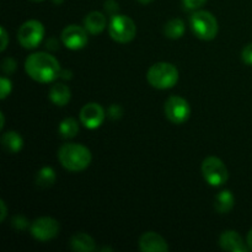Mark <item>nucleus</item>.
Instances as JSON below:
<instances>
[{
  "label": "nucleus",
  "mask_w": 252,
  "mask_h": 252,
  "mask_svg": "<svg viewBox=\"0 0 252 252\" xmlns=\"http://www.w3.org/2000/svg\"><path fill=\"white\" fill-rule=\"evenodd\" d=\"M79 132V125L74 118H65L59 125V134L64 139L74 138Z\"/></svg>",
  "instance_id": "obj_21"
},
{
  "label": "nucleus",
  "mask_w": 252,
  "mask_h": 252,
  "mask_svg": "<svg viewBox=\"0 0 252 252\" xmlns=\"http://www.w3.org/2000/svg\"><path fill=\"white\" fill-rule=\"evenodd\" d=\"M56 171H54L52 167H42L38 172H37L36 176V184L37 186L41 187V189H48V187L53 186V184L56 182Z\"/></svg>",
  "instance_id": "obj_20"
},
{
  "label": "nucleus",
  "mask_w": 252,
  "mask_h": 252,
  "mask_svg": "<svg viewBox=\"0 0 252 252\" xmlns=\"http://www.w3.org/2000/svg\"><path fill=\"white\" fill-rule=\"evenodd\" d=\"M63 1H64V0H53L54 4H62Z\"/></svg>",
  "instance_id": "obj_34"
},
{
  "label": "nucleus",
  "mask_w": 252,
  "mask_h": 252,
  "mask_svg": "<svg viewBox=\"0 0 252 252\" xmlns=\"http://www.w3.org/2000/svg\"><path fill=\"white\" fill-rule=\"evenodd\" d=\"M70 248L76 252H93L96 250V243L85 233H76L70 239Z\"/></svg>",
  "instance_id": "obj_15"
},
{
  "label": "nucleus",
  "mask_w": 252,
  "mask_h": 252,
  "mask_svg": "<svg viewBox=\"0 0 252 252\" xmlns=\"http://www.w3.org/2000/svg\"><path fill=\"white\" fill-rule=\"evenodd\" d=\"M0 38H1V47H0V51L4 52L7 47V42H9V37H7L6 31H5L4 27L0 29Z\"/></svg>",
  "instance_id": "obj_28"
},
{
  "label": "nucleus",
  "mask_w": 252,
  "mask_h": 252,
  "mask_svg": "<svg viewBox=\"0 0 252 252\" xmlns=\"http://www.w3.org/2000/svg\"><path fill=\"white\" fill-rule=\"evenodd\" d=\"M70 89L64 84H56L49 90V98L57 106H65L70 101Z\"/></svg>",
  "instance_id": "obj_16"
},
{
  "label": "nucleus",
  "mask_w": 252,
  "mask_h": 252,
  "mask_svg": "<svg viewBox=\"0 0 252 252\" xmlns=\"http://www.w3.org/2000/svg\"><path fill=\"white\" fill-rule=\"evenodd\" d=\"M139 248L143 252H166L169 246L165 239L154 231L144 233L139 239Z\"/></svg>",
  "instance_id": "obj_12"
},
{
  "label": "nucleus",
  "mask_w": 252,
  "mask_h": 252,
  "mask_svg": "<svg viewBox=\"0 0 252 252\" xmlns=\"http://www.w3.org/2000/svg\"><path fill=\"white\" fill-rule=\"evenodd\" d=\"M44 36V27L37 20H30L22 24L17 32L20 44L26 49H33L39 46Z\"/></svg>",
  "instance_id": "obj_7"
},
{
  "label": "nucleus",
  "mask_w": 252,
  "mask_h": 252,
  "mask_svg": "<svg viewBox=\"0 0 252 252\" xmlns=\"http://www.w3.org/2000/svg\"><path fill=\"white\" fill-rule=\"evenodd\" d=\"M108 32L112 39L118 43H128L137 33L134 21L126 15H113L108 25Z\"/></svg>",
  "instance_id": "obj_5"
},
{
  "label": "nucleus",
  "mask_w": 252,
  "mask_h": 252,
  "mask_svg": "<svg viewBox=\"0 0 252 252\" xmlns=\"http://www.w3.org/2000/svg\"><path fill=\"white\" fill-rule=\"evenodd\" d=\"M0 117H1V125H0V129H2V127H4V113H0Z\"/></svg>",
  "instance_id": "obj_32"
},
{
  "label": "nucleus",
  "mask_w": 252,
  "mask_h": 252,
  "mask_svg": "<svg viewBox=\"0 0 252 252\" xmlns=\"http://www.w3.org/2000/svg\"><path fill=\"white\" fill-rule=\"evenodd\" d=\"M80 121L88 129H96L105 121V111L98 103H86L80 111Z\"/></svg>",
  "instance_id": "obj_11"
},
{
  "label": "nucleus",
  "mask_w": 252,
  "mask_h": 252,
  "mask_svg": "<svg viewBox=\"0 0 252 252\" xmlns=\"http://www.w3.org/2000/svg\"><path fill=\"white\" fill-rule=\"evenodd\" d=\"M11 89H12V84L9 79L7 78L0 79V98H1V100H5V98L10 95Z\"/></svg>",
  "instance_id": "obj_22"
},
{
  "label": "nucleus",
  "mask_w": 252,
  "mask_h": 252,
  "mask_svg": "<svg viewBox=\"0 0 252 252\" xmlns=\"http://www.w3.org/2000/svg\"><path fill=\"white\" fill-rule=\"evenodd\" d=\"M106 24H107V20H106L105 15L98 11L90 12L84 19V26H85L86 31L91 34L101 33L105 30Z\"/></svg>",
  "instance_id": "obj_14"
},
{
  "label": "nucleus",
  "mask_w": 252,
  "mask_h": 252,
  "mask_svg": "<svg viewBox=\"0 0 252 252\" xmlns=\"http://www.w3.org/2000/svg\"><path fill=\"white\" fill-rule=\"evenodd\" d=\"M88 31L78 25H69L62 32V42L66 48L78 51L88 44Z\"/></svg>",
  "instance_id": "obj_10"
},
{
  "label": "nucleus",
  "mask_w": 252,
  "mask_h": 252,
  "mask_svg": "<svg viewBox=\"0 0 252 252\" xmlns=\"http://www.w3.org/2000/svg\"><path fill=\"white\" fill-rule=\"evenodd\" d=\"M32 236L39 241H48L56 238L59 233V223L51 217L36 219L30 226Z\"/></svg>",
  "instance_id": "obj_9"
},
{
  "label": "nucleus",
  "mask_w": 252,
  "mask_h": 252,
  "mask_svg": "<svg viewBox=\"0 0 252 252\" xmlns=\"http://www.w3.org/2000/svg\"><path fill=\"white\" fill-rule=\"evenodd\" d=\"M182 1H184L185 7L187 10H196L198 7L203 6L207 0H182Z\"/></svg>",
  "instance_id": "obj_24"
},
{
  "label": "nucleus",
  "mask_w": 252,
  "mask_h": 252,
  "mask_svg": "<svg viewBox=\"0 0 252 252\" xmlns=\"http://www.w3.org/2000/svg\"><path fill=\"white\" fill-rule=\"evenodd\" d=\"M165 115L170 122L175 125H181L189 118L191 108L185 98L180 96H171L165 102Z\"/></svg>",
  "instance_id": "obj_8"
},
{
  "label": "nucleus",
  "mask_w": 252,
  "mask_h": 252,
  "mask_svg": "<svg viewBox=\"0 0 252 252\" xmlns=\"http://www.w3.org/2000/svg\"><path fill=\"white\" fill-rule=\"evenodd\" d=\"M202 174H203L204 180L213 187L221 186L229 179L228 169L224 162L216 157H209L203 160Z\"/></svg>",
  "instance_id": "obj_6"
},
{
  "label": "nucleus",
  "mask_w": 252,
  "mask_h": 252,
  "mask_svg": "<svg viewBox=\"0 0 252 252\" xmlns=\"http://www.w3.org/2000/svg\"><path fill=\"white\" fill-rule=\"evenodd\" d=\"M191 29L198 38L211 41L218 34V21L208 11H196L191 16Z\"/></svg>",
  "instance_id": "obj_4"
},
{
  "label": "nucleus",
  "mask_w": 252,
  "mask_h": 252,
  "mask_svg": "<svg viewBox=\"0 0 252 252\" xmlns=\"http://www.w3.org/2000/svg\"><path fill=\"white\" fill-rule=\"evenodd\" d=\"M58 159L66 170L79 172L89 167L93 160L91 152L78 143H68L62 145L58 152Z\"/></svg>",
  "instance_id": "obj_2"
},
{
  "label": "nucleus",
  "mask_w": 252,
  "mask_h": 252,
  "mask_svg": "<svg viewBox=\"0 0 252 252\" xmlns=\"http://www.w3.org/2000/svg\"><path fill=\"white\" fill-rule=\"evenodd\" d=\"M219 245L223 250L231 252H246L249 248L243 238L234 230H226L219 238Z\"/></svg>",
  "instance_id": "obj_13"
},
{
  "label": "nucleus",
  "mask_w": 252,
  "mask_h": 252,
  "mask_svg": "<svg viewBox=\"0 0 252 252\" xmlns=\"http://www.w3.org/2000/svg\"><path fill=\"white\" fill-rule=\"evenodd\" d=\"M1 144L6 152L16 154L24 147V139H22V137L19 133L14 132V130H9V132L2 134Z\"/></svg>",
  "instance_id": "obj_17"
},
{
  "label": "nucleus",
  "mask_w": 252,
  "mask_h": 252,
  "mask_svg": "<svg viewBox=\"0 0 252 252\" xmlns=\"http://www.w3.org/2000/svg\"><path fill=\"white\" fill-rule=\"evenodd\" d=\"M105 9L106 11L110 12V14H115L116 11H118V4L115 0H107L105 2Z\"/></svg>",
  "instance_id": "obj_29"
},
{
  "label": "nucleus",
  "mask_w": 252,
  "mask_h": 252,
  "mask_svg": "<svg viewBox=\"0 0 252 252\" xmlns=\"http://www.w3.org/2000/svg\"><path fill=\"white\" fill-rule=\"evenodd\" d=\"M123 115V110L120 105H111L110 108H108V117L111 120L116 121V120H120Z\"/></svg>",
  "instance_id": "obj_23"
},
{
  "label": "nucleus",
  "mask_w": 252,
  "mask_h": 252,
  "mask_svg": "<svg viewBox=\"0 0 252 252\" xmlns=\"http://www.w3.org/2000/svg\"><path fill=\"white\" fill-rule=\"evenodd\" d=\"M32 1H36V2H38V1H43V0H32Z\"/></svg>",
  "instance_id": "obj_35"
},
{
  "label": "nucleus",
  "mask_w": 252,
  "mask_h": 252,
  "mask_svg": "<svg viewBox=\"0 0 252 252\" xmlns=\"http://www.w3.org/2000/svg\"><path fill=\"white\" fill-rule=\"evenodd\" d=\"M12 225H14L16 229L24 230V229L27 226V221H26V219L24 218V217L17 216V217H15V218H14V223H12Z\"/></svg>",
  "instance_id": "obj_27"
},
{
  "label": "nucleus",
  "mask_w": 252,
  "mask_h": 252,
  "mask_svg": "<svg viewBox=\"0 0 252 252\" xmlns=\"http://www.w3.org/2000/svg\"><path fill=\"white\" fill-rule=\"evenodd\" d=\"M139 2H142V4H149V2H152L153 0H138Z\"/></svg>",
  "instance_id": "obj_33"
},
{
  "label": "nucleus",
  "mask_w": 252,
  "mask_h": 252,
  "mask_svg": "<svg viewBox=\"0 0 252 252\" xmlns=\"http://www.w3.org/2000/svg\"><path fill=\"white\" fill-rule=\"evenodd\" d=\"M241 57H243L244 63L252 66V42H251V43H249L248 46H246L245 48L243 49Z\"/></svg>",
  "instance_id": "obj_25"
},
{
  "label": "nucleus",
  "mask_w": 252,
  "mask_h": 252,
  "mask_svg": "<svg viewBox=\"0 0 252 252\" xmlns=\"http://www.w3.org/2000/svg\"><path fill=\"white\" fill-rule=\"evenodd\" d=\"M185 22L181 19H172L165 25V36L171 39H179L184 36L185 33Z\"/></svg>",
  "instance_id": "obj_19"
},
{
  "label": "nucleus",
  "mask_w": 252,
  "mask_h": 252,
  "mask_svg": "<svg viewBox=\"0 0 252 252\" xmlns=\"http://www.w3.org/2000/svg\"><path fill=\"white\" fill-rule=\"evenodd\" d=\"M234 203H235L234 194L229 189H225V191H221L220 193H218V196L216 197L214 207H216L217 212H219L220 214H226L233 209Z\"/></svg>",
  "instance_id": "obj_18"
},
{
  "label": "nucleus",
  "mask_w": 252,
  "mask_h": 252,
  "mask_svg": "<svg viewBox=\"0 0 252 252\" xmlns=\"http://www.w3.org/2000/svg\"><path fill=\"white\" fill-rule=\"evenodd\" d=\"M15 69H16V62H15L12 58L5 59L4 63H2V70H4L6 74H11L14 73Z\"/></svg>",
  "instance_id": "obj_26"
},
{
  "label": "nucleus",
  "mask_w": 252,
  "mask_h": 252,
  "mask_svg": "<svg viewBox=\"0 0 252 252\" xmlns=\"http://www.w3.org/2000/svg\"><path fill=\"white\" fill-rule=\"evenodd\" d=\"M0 208H1V216H0V220L4 221L5 217H6V206H5L4 201H0Z\"/></svg>",
  "instance_id": "obj_30"
},
{
  "label": "nucleus",
  "mask_w": 252,
  "mask_h": 252,
  "mask_svg": "<svg viewBox=\"0 0 252 252\" xmlns=\"http://www.w3.org/2000/svg\"><path fill=\"white\" fill-rule=\"evenodd\" d=\"M248 245H249V249L252 250V229H251L250 233H249V235H248Z\"/></svg>",
  "instance_id": "obj_31"
},
{
  "label": "nucleus",
  "mask_w": 252,
  "mask_h": 252,
  "mask_svg": "<svg viewBox=\"0 0 252 252\" xmlns=\"http://www.w3.org/2000/svg\"><path fill=\"white\" fill-rule=\"evenodd\" d=\"M147 79L150 85L159 90H167L176 85L179 81V70L171 63L160 62L149 68Z\"/></svg>",
  "instance_id": "obj_3"
},
{
  "label": "nucleus",
  "mask_w": 252,
  "mask_h": 252,
  "mask_svg": "<svg viewBox=\"0 0 252 252\" xmlns=\"http://www.w3.org/2000/svg\"><path fill=\"white\" fill-rule=\"evenodd\" d=\"M25 69L30 78L38 83H52L62 75L59 62L46 52L33 53L26 59Z\"/></svg>",
  "instance_id": "obj_1"
}]
</instances>
